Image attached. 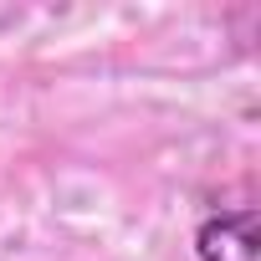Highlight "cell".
Instances as JSON below:
<instances>
[{
	"instance_id": "obj_1",
	"label": "cell",
	"mask_w": 261,
	"mask_h": 261,
	"mask_svg": "<svg viewBox=\"0 0 261 261\" xmlns=\"http://www.w3.org/2000/svg\"><path fill=\"white\" fill-rule=\"evenodd\" d=\"M195 256L200 261H261V220L256 205L215 210L195 230Z\"/></svg>"
}]
</instances>
